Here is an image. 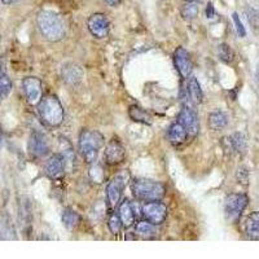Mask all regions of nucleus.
Wrapping results in <instances>:
<instances>
[{
	"label": "nucleus",
	"mask_w": 259,
	"mask_h": 259,
	"mask_svg": "<svg viewBox=\"0 0 259 259\" xmlns=\"http://www.w3.org/2000/svg\"><path fill=\"white\" fill-rule=\"evenodd\" d=\"M129 116L133 122L144 123V125H150V123H152V117H150V114L146 113L145 110L141 109V108L137 107V105L130 107Z\"/></svg>",
	"instance_id": "21"
},
{
	"label": "nucleus",
	"mask_w": 259,
	"mask_h": 259,
	"mask_svg": "<svg viewBox=\"0 0 259 259\" xmlns=\"http://www.w3.org/2000/svg\"><path fill=\"white\" fill-rule=\"evenodd\" d=\"M88 30L95 38L103 39L109 34V19L104 13H94L87 21Z\"/></svg>",
	"instance_id": "11"
},
{
	"label": "nucleus",
	"mask_w": 259,
	"mask_h": 259,
	"mask_svg": "<svg viewBox=\"0 0 259 259\" xmlns=\"http://www.w3.org/2000/svg\"><path fill=\"white\" fill-rule=\"evenodd\" d=\"M104 176H105V174H104V170L101 166L99 165H94L92 167H91L90 170V178L94 180V183H103L104 181Z\"/></svg>",
	"instance_id": "30"
},
{
	"label": "nucleus",
	"mask_w": 259,
	"mask_h": 259,
	"mask_svg": "<svg viewBox=\"0 0 259 259\" xmlns=\"http://www.w3.org/2000/svg\"><path fill=\"white\" fill-rule=\"evenodd\" d=\"M132 193L137 200L141 201H159L165 197L166 188L159 181L150 179H135L131 184Z\"/></svg>",
	"instance_id": "2"
},
{
	"label": "nucleus",
	"mask_w": 259,
	"mask_h": 259,
	"mask_svg": "<svg viewBox=\"0 0 259 259\" xmlns=\"http://www.w3.org/2000/svg\"><path fill=\"white\" fill-rule=\"evenodd\" d=\"M257 81H258V86H259V64H258V68H257Z\"/></svg>",
	"instance_id": "35"
},
{
	"label": "nucleus",
	"mask_w": 259,
	"mask_h": 259,
	"mask_svg": "<svg viewBox=\"0 0 259 259\" xmlns=\"http://www.w3.org/2000/svg\"><path fill=\"white\" fill-rule=\"evenodd\" d=\"M0 142H1V133H0Z\"/></svg>",
	"instance_id": "37"
},
{
	"label": "nucleus",
	"mask_w": 259,
	"mask_h": 259,
	"mask_svg": "<svg viewBox=\"0 0 259 259\" xmlns=\"http://www.w3.org/2000/svg\"><path fill=\"white\" fill-rule=\"evenodd\" d=\"M174 62L175 68L179 71V74L181 78H188L192 73V61L191 56L188 53V51L183 47L175 49L174 52Z\"/></svg>",
	"instance_id": "12"
},
{
	"label": "nucleus",
	"mask_w": 259,
	"mask_h": 259,
	"mask_svg": "<svg viewBox=\"0 0 259 259\" xmlns=\"http://www.w3.org/2000/svg\"><path fill=\"white\" fill-rule=\"evenodd\" d=\"M1 1H3V4H5V5H10V4L16 3L18 0H1Z\"/></svg>",
	"instance_id": "34"
},
{
	"label": "nucleus",
	"mask_w": 259,
	"mask_h": 259,
	"mask_svg": "<svg viewBox=\"0 0 259 259\" xmlns=\"http://www.w3.org/2000/svg\"><path fill=\"white\" fill-rule=\"evenodd\" d=\"M38 110L43 122L48 126L57 127L64 121V108L55 95L43 97L38 104Z\"/></svg>",
	"instance_id": "3"
},
{
	"label": "nucleus",
	"mask_w": 259,
	"mask_h": 259,
	"mask_svg": "<svg viewBox=\"0 0 259 259\" xmlns=\"http://www.w3.org/2000/svg\"><path fill=\"white\" fill-rule=\"evenodd\" d=\"M230 144L231 148L237 153H244L246 150V137L244 133L235 132L232 136H230Z\"/></svg>",
	"instance_id": "23"
},
{
	"label": "nucleus",
	"mask_w": 259,
	"mask_h": 259,
	"mask_svg": "<svg viewBox=\"0 0 259 259\" xmlns=\"http://www.w3.org/2000/svg\"><path fill=\"white\" fill-rule=\"evenodd\" d=\"M246 235L250 239H259V213H252L245 222Z\"/></svg>",
	"instance_id": "20"
},
{
	"label": "nucleus",
	"mask_w": 259,
	"mask_h": 259,
	"mask_svg": "<svg viewBox=\"0 0 259 259\" xmlns=\"http://www.w3.org/2000/svg\"><path fill=\"white\" fill-rule=\"evenodd\" d=\"M236 178L237 180H239L240 184L243 185L249 184V170H248V167H245V166H240V167L237 168Z\"/></svg>",
	"instance_id": "31"
},
{
	"label": "nucleus",
	"mask_w": 259,
	"mask_h": 259,
	"mask_svg": "<svg viewBox=\"0 0 259 259\" xmlns=\"http://www.w3.org/2000/svg\"><path fill=\"white\" fill-rule=\"evenodd\" d=\"M178 122L184 126L189 137H196L200 132V122H198L197 113L188 105H184L179 113Z\"/></svg>",
	"instance_id": "8"
},
{
	"label": "nucleus",
	"mask_w": 259,
	"mask_h": 259,
	"mask_svg": "<svg viewBox=\"0 0 259 259\" xmlns=\"http://www.w3.org/2000/svg\"><path fill=\"white\" fill-rule=\"evenodd\" d=\"M232 18H233V22H235V27H236V31L239 34V36H245L246 35V31H245V27H244L243 22H241V19H240L239 14L237 13H233L232 14Z\"/></svg>",
	"instance_id": "32"
},
{
	"label": "nucleus",
	"mask_w": 259,
	"mask_h": 259,
	"mask_svg": "<svg viewBox=\"0 0 259 259\" xmlns=\"http://www.w3.org/2000/svg\"><path fill=\"white\" fill-rule=\"evenodd\" d=\"M22 90L26 100L31 105L39 104L43 99V86L42 81L35 77H27L22 82Z\"/></svg>",
	"instance_id": "9"
},
{
	"label": "nucleus",
	"mask_w": 259,
	"mask_h": 259,
	"mask_svg": "<svg viewBox=\"0 0 259 259\" xmlns=\"http://www.w3.org/2000/svg\"><path fill=\"white\" fill-rule=\"evenodd\" d=\"M29 150L35 157H43L49 152L48 141L45 136L40 132H32L29 140Z\"/></svg>",
	"instance_id": "14"
},
{
	"label": "nucleus",
	"mask_w": 259,
	"mask_h": 259,
	"mask_svg": "<svg viewBox=\"0 0 259 259\" xmlns=\"http://www.w3.org/2000/svg\"><path fill=\"white\" fill-rule=\"evenodd\" d=\"M120 217L125 227H131L135 222V214H133L132 205L129 200H125L120 205Z\"/></svg>",
	"instance_id": "18"
},
{
	"label": "nucleus",
	"mask_w": 259,
	"mask_h": 259,
	"mask_svg": "<svg viewBox=\"0 0 259 259\" xmlns=\"http://www.w3.org/2000/svg\"><path fill=\"white\" fill-rule=\"evenodd\" d=\"M142 215L146 220L154 226L163 223L167 217V207L165 204L158 202V201H149L148 204L142 206Z\"/></svg>",
	"instance_id": "7"
},
{
	"label": "nucleus",
	"mask_w": 259,
	"mask_h": 259,
	"mask_svg": "<svg viewBox=\"0 0 259 259\" xmlns=\"http://www.w3.org/2000/svg\"><path fill=\"white\" fill-rule=\"evenodd\" d=\"M218 56L223 62L226 64H231L235 58V52L231 48L230 45L226 44V43H222V44L218 45Z\"/></svg>",
	"instance_id": "24"
},
{
	"label": "nucleus",
	"mask_w": 259,
	"mask_h": 259,
	"mask_svg": "<svg viewBox=\"0 0 259 259\" xmlns=\"http://www.w3.org/2000/svg\"><path fill=\"white\" fill-rule=\"evenodd\" d=\"M187 94H188V97H191V101H193L194 104L202 103L204 95H202L201 86L196 78L193 77L189 78V81H188V84H187Z\"/></svg>",
	"instance_id": "19"
},
{
	"label": "nucleus",
	"mask_w": 259,
	"mask_h": 259,
	"mask_svg": "<svg viewBox=\"0 0 259 259\" xmlns=\"http://www.w3.org/2000/svg\"><path fill=\"white\" fill-rule=\"evenodd\" d=\"M187 137V130L184 129V126H183L181 123H172L171 126H170V129H168V140H170V142H171L172 145L178 146L181 145V144H184Z\"/></svg>",
	"instance_id": "16"
},
{
	"label": "nucleus",
	"mask_w": 259,
	"mask_h": 259,
	"mask_svg": "<svg viewBox=\"0 0 259 259\" xmlns=\"http://www.w3.org/2000/svg\"><path fill=\"white\" fill-rule=\"evenodd\" d=\"M125 157H126V150H125V146L121 144L120 140H110L108 142L105 152H104V161H105V163L109 166H117L125 161Z\"/></svg>",
	"instance_id": "10"
},
{
	"label": "nucleus",
	"mask_w": 259,
	"mask_h": 259,
	"mask_svg": "<svg viewBox=\"0 0 259 259\" xmlns=\"http://www.w3.org/2000/svg\"><path fill=\"white\" fill-rule=\"evenodd\" d=\"M79 215H78L77 211H74L73 209H65L64 213H62V224H64L65 228H68V230H73L75 227L78 226L79 223Z\"/></svg>",
	"instance_id": "22"
},
{
	"label": "nucleus",
	"mask_w": 259,
	"mask_h": 259,
	"mask_svg": "<svg viewBox=\"0 0 259 259\" xmlns=\"http://www.w3.org/2000/svg\"><path fill=\"white\" fill-rule=\"evenodd\" d=\"M206 16L207 18H214V17L217 16V12H215V9H214V5L211 3L207 4V8H206Z\"/></svg>",
	"instance_id": "33"
},
{
	"label": "nucleus",
	"mask_w": 259,
	"mask_h": 259,
	"mask_svg": "<svg viewBox=\"0 0 259 259\" xmlns=\"http://www.w3.org/2000/svg\"><path fill=\"white\" fill-rule=\"evenodd\" d=\"M39 31L49 42H58L65 36V23L57 13L52 10H42L36 17Z\"/></svg>",
	"instance_id": "1"
},
{
	"label": "nucleus",
	"mask_w": 259,
	"mask_h": 259,
	"mask_svg": "<svg viewBox=\"0 0 259 259\" xmlns=\"http://www.w3.org/2000/svg\"><path fill=\"white\" fill-rule=\"evenodd\" d=\"M185 1H196V0H185Z\"/></svg>",
	"instance_id": "36"
},
{
	"label": "nucleus",
	"mask_w": 259,
	"mask_h": 259,
	"mask_svg": "<svg viewBox=\"0 0 259 259\" xmlns=\"http://www.w3.org/2000/svg\"><path fill=\"white\" fill-rule=\"evenodd\" d=\"M198 14V5L194 1H187L183 8H181V17L185 21H192L197 17Z\"/></svg>",
	"instance_id": "26"
},
{
	"label": "nucleus",
	"mask_w": 259,
	"mask_h": 259,
	"mask_svg": "<svg viewBox=\"0 0 259 259\" xmlns=\"http://www.w3.org/2000/svg\"><path fill=\"white\" fill-rule=\"evenodd\" d=\"M61 77L65 83L75 86V84L81 83L82 79H83V69L74 62H69V64H65L62 66Z\"/></svg>",
	"instance_id": "15"
},
{
	"label": "nucleus",
	"mask_w": 259,
	"mask_h": 259,
	"mask_svg": "<svg viewBox=\"0 0 259 259\" xmlns=\"http://www.w3.org/2000/svg\"><path fill=\"white\" fill-rule=\"evenodd\" d=\"M123 223L122 220H121L120 214H112L108 220V227H109L110 232L113 233V235H118L121 232V228H122Z\"/></svg>",
	"instance_id": "28"
},
{
	"label": "nucleus",
	"mask_w": 259,
	"mask_h": 259,
	"mask_svg": "<svg viewBox=\"0 0 259 259\" xmlns=\"http://www.w3.org/2000/svg\"><path fill=\"white\" fill-rule=\"evenodd\" d=\"M65 159L61 154H53L45 162V175L51 179H60L65 172Z\"/></svg>",
	"instance_id": "13"
},
{
	"label": "nucleus",
	"mask_w": 259,
	"mask_h": 259,
	"mask_svg": "<svg viewBox=\"0 0 259 259\" xmlns=\"http://www.w3.org/2000/svg\"><path fill=\"white\" fill-rule=\"evenodd\" d=\"M129 178V174L126 172H120L118 175L113 176V179L108 183L107 185V202L110 209L117 206L120 202L122 192L126 185V180Z\"/></svg>",
	"instance_id": "6"
},
{
	"label": "nucleus",
	"mask_w": 259,
	"mask_h": 259,
	"mask_svg": "<svg viewBox=\"0 0 259 259\" xmlns=\"http://www.w3.org/2000/svg\"><path fill=\"white\" fill-rule=\"evenodd\" d=\"M12 91V82L8 75L0 74V99H5Z\"/></svg>",
	"instance_id": "27"
},
{
	"label": "nucleus",
	"mask_w": 259,
	"mask_h": 259,
	"mask_svg": "<svg viewBox=\"0 0 259 259\" xmlns=\"http://www.w3.org/2000/svg\"><path fill=\"white\" fill-rule=\"evenodd\" d=\"M154 224L150 223L149 220H142V222H139L136 224V235H139V236L149 237L154 235Z\"/></svg>",
	"instance_id": "25"
},
{
	"label": "nucleus",
	"mask_w": 259,
	"mask_h": 259,
	"mask_svg": "<svg viewBox=\"0 0 259 259\" xmlns=\"http://www.w3.org/2000/svg\"><path fill=\"white\" fill-rule=\"evenodd\" d=\"M228 125V117L222 110H215L209 116V126L214 131H220Z\"/></svg>",
	"instance_id": "17"
},
{
	"label": "nucleus",
	"mask_w": 259,
	"mask_h": 259,
	"mask_svg": "<svg viewBox=\"0 0 259 259\" xmlns=\"http://www.w3.org/2000/svg\"><path fill=\"white\" fill-rule=\"evenodd\" d=\"M249 198L244 193H233L230 194L224 201V213H226L227 219L237 220L245 207L248 206Z\"/></svg>",
	"instance_id": "5"
},
{
	"label": "nucleus",
	"mask_w": 259,
	"mask_h": 259,
	"mask_svg": "<svg viewBox=\"0 0 259 259\" xmlns=\"http://www.w3.org/2000/svg\"><path fill=\"white\" fill-rule=\"evenodd\" d=\"M246 14H248V19H249L250 25L253 26V29L259 32V10L254 9V8H248Z\"/></svg>",
	"instance_id": "29"
},
{
	"label": "nucleus",
	"mask_w": 259,
	"mask_h": 259,
	"mask_svg": "<svg viewBox=\"0 0 259 259\" xmlns=\"http://www.w3.org/2000/svg\"><path fill=\"white\" fill-rule=\"evenodd\" d=\"M104 145V136L99 131L84 130L79 136V150L87 163H94Z\"/></svg>",
	"instance_id": "4"
}]
</instances>
